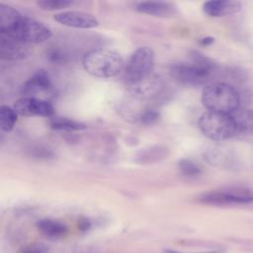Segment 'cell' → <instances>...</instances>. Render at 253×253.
Wrapping results in <instances>:
<instances>
[{
	"mask_svg": "<svg viewBox=\"0 0 253 253\" xmlns=\"http://www.w3.org/2000/svg\"><path fill=\"white\" fill-rule=\"evenodd\" d=\"M198 200L203 204L224 206L253 203V192L242 187L215 190L201 195Z\"/></svg>",
	"mask_w": 253,
	"mask_h": 253,
	"instance_id": "52a82bcc",
	"label": "cell"
},
{
	"mask_svg": "<svg viewBox=\"0 0 253 253\" xmlns=\"http://www.w3.org/2000/svg\"><path fill=\"white\" fill-rule=\"evenodd\" d=\"M135 10L142 14L163 18L174 17L178 13L173 3L165 1H142L135 5Z\"/></svg>",
	"mask_w": 253,
	"mask_h": 253,
	"instance_id": "7c38bea8",
	"label": "cell"
},
{
	"mask_svg": "<svg viewBox=\"0 0 253 253\" xmlns=\"http://www.w3.org/2000/svg\"><path fill=\"white\" fill-rule=\"evenodd\" d=\"M79 228L81 229V230H86V229H88L89 227H90V222L87 220V219H83V220H81L80 222H79Z\"/></svg>",
	"mask_w": 253,
	"mask_h": 253,
	"instance_id": "484cf974",
	"label": "cell"
},
{
	"mask_svg": "<svg viewBox=\"0 0 253 253\" xmlns=\"http://www.w3.org/2000/svg\"><path fill=\"white\" fill-rule=\"evenodd\" d=\"M67 55L59 48L52 47L46 51V58L52 63H63L66 61Z\"/></svg>",
	"mask_w": 253,
	"mask_h": 253,
	"instance_id": "603a6c76",
	"label": "cell"
},
{
	"mask_svg": "<svg viewBox=\"0 0 253 253\" xmlns=\"http://www.w3.org/2000/svg\"><path fill=\"white\" fill-rule=\"evenodd\" d=\"M169 150L164 145H154L145 149H141L135 157V162L139 164H152L166 158Z\"/></svg>",
	"mask_w": 253,
	"mask_h": 253,
	"instance_id": "9a60e30c",
	"label": "cell"
},
{
	"mask_svg": "<svg viewBox=\"0 0 253 253\" xmlns=\"http://www.w3.org/2000/svg\"><path fill=\"white\" fill-rule=\"evenodd\" d=\"M155 53L149 46L137 48L128 58L125 66V80L126 85L134 83L153 72Z\"/></svg>",
	"mask_w": 253,
	"mask_h": 253,
	"instance_id": "8992f818",
	"label": "cell"
},
{
	"mask_svg": "<svg viewBox=\"0 0 253 253\" xmlns=\"http://www.w3.org/2000/svg\"><path fill=\"white\" fill-rule=\"evenodd\" d=\"M14 109L18 115L24 117L51 118L54 114L53 107L42 99L37 97H22L16 101Z\"/></svg>",
	"mask_w": 253,
	"mask_h": 253,
	"instance_id": "ba28073f",
	"label": "cell"
},
{
	"mask_svg": "<svg viewBox=\"0 0 253 253\" xmlns=\"http://www.w3.org/2000/svg\"><path fill=\"white\" fill-rule=\"evenodd\" d=\"M0 35L28 44L45 42L52 34L42 22L23 16L14 7L0 3Z\"/></svg>",
	"mask_w": 253,
	"mask_h": 253,
	"instance_id": "6da1fadb",
	"label": "cell"
},
{
	"mask_svg": "<svg viewBox=\"0 0 253 253\" xmlns=\"http://www.w3.org/2000/svg\"><path fill=\"white\" fill-rule=\"evenodd\" d=\"M49 126L53 129L57 130H66V131H75L82 130L86 128V125L83 123L77 122L75 120L65 118V117H51L49 119Z\"/></svg>",
	"mask_w": 253,
	"mask_h": 253,
	"instance_id": "ac0fdd59",
	"label": "cell"
},
{
	"mask_svg": "<svg viewBox=\"0 0 253 253\" xmlns=\"http://www.w3.org/2000/svg\"><path fill=\"white\" fill-rule=\"evenodd\" d=\"M126 86L129 93L134 97L142 100H148L157 97L163 91L164 81L158 74L152 72L141 80Z\"/></svg>",
	"mask_w": 253,
	"mask_h": 253,
	"instance_id": "9c48e42d",
	"label": "cell"
},
{
	"mask_svg": "<svg viewBox=\"0 0 253 253\" xmlns=\"http://www.w3.org/2000/svg\"><path fill=\"white\" fill-rule=\"evenodd\" d=\"M72 4H73V2L68 1V0H41V1L37 2V5L41 9L47 10V11L64 9L68 6H71Z\"/></svg>",
	"mask_w": 253,
	"mask_h": 253,
	"instance_id": "44dd1931",
	"label": "cell"
},
{
	"mask_svg": "<svg viewBox=\"0 0 253 253\" xmlns=\"http://www.w3.org/2000/svg\"><path fill=\"white\" fill-rule=\"evenodd\" d=\"M199 127L202 133L214 141H222L231 138L237 133L235 120L232 114L208 111L199 120Z\"/></svg>",
	"mask_w": 253,
	"mask_h": 253,
	"instance_id": "5b68a950",
	"label": "cell"
},
{
	"mask_svg": "<svg viewBox=\"0 0 253 253\" xmlns=\"http://www.w3.org/2000/svg\"><path fill=\"white\" fill-rule=\"evenodd\" d=\"M240 10L241 4L232 0H211L203 4L204 13L213 18L232 15Z\"/></svg>",
	"mask_w": 253,
	"mask_h": 253,
	"instance_id": "5bb4252c",
	"label": "cell"
},
{
	"mask_svg": "<svg viewBox=\"0 0 253 253\" xmlns=\"http://www.w3.org/2000/svg\"><path fill=\"white\" fill-rule=\"evenodd\" d=\"M18 114L14 108L2 105L0 107V127L3 131H11L17 122Z\"/></svg>",
	"mask_w": 253,
	"mask_h": 253,
	"instance_id": "d6986e66",
	"label": "cell"
},
{
	"mask_svg": "<svg viewBox=\"0 0 253 253\" xmlns=\"http://www.w3.org/2000/svg\"><path fill=\"white\" fill-rule=\"evenodd\" d=\"M30 50L26 43L12 39L7 36L0 35V56L3 59L17 60L27 57Z\"/></svg>",
	"mask_w": 253,
	"mask_h": 253,
	"instance_id": "8fae6325",
	"label": "cell"
},
{
	"mask_svg": "<svg viewBox=\"0 0 253 253\" xmlns=\"http://www.w3.org/2000/svg\"><path fill=\"white\" fill-rule=\"evenodd\" d=\"M214 62L205 54L192 50L187 61H178L170 66L171 76L184 85H200L211 73Z\"/></svg>",
	"mask_w": 253,
	"mask_h": 253,
	"instance_id": "7a4b0ae2",
	"label": "cell"
},
{
	"mask_svg": "<svg viewBox=\"0 0 253 253\" xmlns=\"http://www.w3.org/2000/svg\"><path fill=\"white\" fill-rule=\"evenodd\" d=\"M178 168L181 174L187 177H197L202 173V167L195 161L187 158L179 160Z\"/></svg>",
	"mask_w": 253,
	"mask_h": 253,
	"instance_id": "ffe728a7",
	"label": "cell"
},
{
	"mask_svg": "<svg viewBox=\"0 0 253 253\" xmlns=\"http://www.w3.org/2000/svg\"><path fill=\"white\" fill-rule=\"evenodd\" d=\"M164 253H180V252H176V251H173V250H166V251H164ZM201 253H219V252L211 251V252H201Z\"/></svg>",
	"mask_w": 253,
	"mask_h": 253,
	"instance_id": "4316f807",
	"label": "cell"
},
{
	"mask_svg": "<svg viewBox=\"0 0 253 253\" xmlns=\"http://www.w3.org/2000/svg\"><path fill=\"white\" fill-rule=\"evenodd\" d=\"M236 123L237 132L247 133L253 131V110L243 109L232 113Z\"/></svg>",
	"mask_w": 253,
	"mask_h": 253,
	"instance_id": "e0dca14e",
	"label": "cell"
},
{
	"mask_svg": "<svg viewBox=\"0 0 253 253\" xmlns=\"http://www.w3.org/2000/svg\"><path fill=\"white\" fill-rule=\"evenodd\" d=\"M22 253H44V251L41 247L32 246L30 248H26L25 250H23Z\"/></svg>",
	"mask_w": 253,
	"mask_h": 253,
	"instance_id": "cb8c5ba5",
	"label": "cell"
},
{
	"mask_svg": "<svg viewBox=\"0 0 253 253\" xmlns=\"http://www.w3.org/2000/svg\"><path fill=\"white\" fill-rule=\"evenodd\" d=\"M214 42V39L212 37H205L200 40V43L203 45H210Z\"/></svg>",
	"mask_w": 253,
	"mask_h": 253,
	"instance_id": "d4e9b609",
	"label": "cell"
},
{
	"mask_svg": "<svg viewBox=\"0 0 253 253\" xmlns=\"http://www.w3.org/2000/svg\"><path fill=\"white\" fill-rule=\"evenodd\" d=\"M160 119V114L156 110L148 109L145 110L139 117V121L144 126H151L157 123Z\"/></svg>",
	"mask_w": 253,
	"mask_h": 253,
	"instance_id": "7402d4cb",
	"label": "cell"
},
{
	"mask_svg": "<svg viewBox=\"0 0 253 253\" xmlns=\"http://www.w3.org/2000/svg\"><path fill=\"white\" fill-rule=\"evenodd\" d=\"M51 86L48 73L44 69L36 71L22 86L21 93L24 97H34V95L47 91Z\"/></svg>",
	"mask_w": 253,
	"mask_h": 253,
	"instance_id": "4fadbf2b",
	"label": "cell"
},
{
	"mask_svg": "<svg viewBox=\"0 0 253 253\" xmlns=\"http://www.w3.org/2000/svg\"><path fill=\"white\" fill-rule=\"evenodd\" d=\"M202 103L209 111L232 114L239 108L240 96L237 90L227 83H212L204 88Z\"/></svg>",
	"mask_w": 253,
	"mask_h": 253,
	"instance_id": "277c9868",
	"label": "cell"
},
{
	"mask_svg": "<svg viewBox=\"0 0 253 253\" xmlns=\"http://www.w3.org/2000/svg\"><path fill=\"white\" fill-rule=\"evenodd\" d=\"M37 226L45 236L53 238L61 237L67 232V228L63 223L49 218H43L39 220Z\"/></svg>",
	"mask_w": 253,
	"mask_h": 253,
	"instance_id": "2e32d148",
	"label": "cell"
},
{
	"mask_svg": "<svg viewBox=\"0 0 253 253\" xmlns=\"http://www.w3.org/2000/svg\"><path fill=\"white\" fill-rule=\"evenodd\" d=\"M54 20L59 24L76 29H93L98 27V19L82 11H64L54 15Z\"/></svg>",
	"mask_w": 253,
	"mask_h": 253,
	"instance_id": "30bf717a",
	"label": "cell"
},
{
	"mask_svg": "<svg viewBox=\"0 0 253 253\" xmlns=\"http://www.w3.org/2000/svg\"><path fill=\"white\" fill-rule=\"evenodd\" d=\"M81 62L87 73L98 78H112L125 69L121 54L108 48H94L87 51Z\"/></svg>",
	"mask_w": 253,
	"mask_h": 253,
	"instance_id": "3957f363",
	"label": "cell"
}]
</instances>
